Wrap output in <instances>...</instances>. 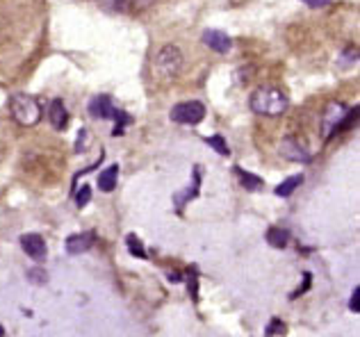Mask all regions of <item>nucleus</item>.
<instances>
[{
    "label": "nucleus",
    "mask_w": 360,
    "mask_h": 337,
    "mask_svg": "<svg viewBox=\"0 0 360 337\" xmlns=\"http://www.w3.org/2000/svg\"><path fill=\"white\" fill-rule=\"evenodd\" d=\"M249 105L260 117H281L288 110V96L276 87H258L249 98Z\"/></svg>",
    "instance_id": "nucleus-1"
},
{
    "label": "nucleus",
    "mask_w": 360,
    "mask_h": 337,
    "mask_svg": "<svg viewBox=\"0 0 360 337\" xmlns=\"http://www.w3.org/2000/svg\"><path fill=\"white\" fill-rule=\"evenodd\" d=\"M183 64H185V60H183V53L178 51V46L167 44L155 55L153 73H155V78H160L162 82H172L174 78L180 76V71H183Z\"/></svg>",
    "instance_id": "nucleus-2"
},
{
    "label": "nucleus",
    "mask_w": 360,
    "mask_h": 337,
    "mask_svg": "<svg viewBox=\"0 0 360 337\" xmlns=\"http://www.w3.org/2000/svg\"><path fill=\"white\" fill-rule=\"evenodd\" d=\"M9 114H12V119L18 126L32 128L41 121L44 110L39 103L32 96H27V93H14V96L9 98Z\"/></svg>",
    "instance_id": "nucleus-3"
},
{
    "label": "nucleus",
    "mask_w": 360,
    "mask_h": 337,
    "mask_svg": "<svg viewBox=\"0 0 360 337\" xmlns=\"http://www.w3.org/2000/svg\"><path fill=\"white\" fill-rule=\"evenodd\" d=\"M358 114L356 112H349V107L345 105V103H328L326 110H324V117H321V133H324V137H330L335 135L338 130H342L345 126H349L354 121V117Z\"/></svg>",
    "instance_id": "nucleus-4"
},
{
    "label": "nucleus",
    "mask_w": 360,
    "mask_h": 337,
    "mask_svg": "<svg viewBox=\"0 0 360 337\" xmlns=\"http://www.w3.org/2000/svg\"><path fill=\"white\" fill-rule=\"evenodd\" d=\"M169 117L180 126H198L205 119V105L201 100L178 103V105H174L172 112H169Z\"/></svg>",
    "instance_id": "nucleus-5"
},
{
    "label": "nucleus",
    "mask_w": 360,
    "mask_h": 337,
    "mask_svg": "<svg viewBox=\"0 0 360 337\" xmlns=\"http://www.w3.org/2000/svg\"><path fill=\"white\" fill-rule=\"evenodd\" d=\"M89 114L94 119H112L117 121V124H123L128 126L130 124V114H126V112L117 110L115 105H112V98L110 96H96L91 103H89Z\"/></svg>",
    "instance_id": "nucleus-6"
},
{
    "label": "nucleus",
    "mask_w": 360,
    "mask_h": 337,
    "mask_svg": "<svg viewBox=\"0 0 360 337\" xmlns=\"http://www.w3.org/2000/svg\"><path fill=\"white\" fill-rule=\"evenodd\" d=\"M203 44L214 53H229L233 48V39L221 30H205L203 32Z\"/></svg>",
    "instance_id": "nucleus-7"
},
{
    "label": "nucleus",
    "mask_w": 360,
    "mask_h": 337,
    "mask_svg": "<svg viewBox=\"0 0 360 337\" xmlns=\"http://www.w3.org/2000/svg\"><path fill=\"white\" fill-rule=\"evenodd\" d=\"M21 246L23 251L30 256L32 260L41 262L46 258V242L41 235H37V232H27V235L21 237Z\"/></svg>",
    "instance_id": "nucleus-8"
},
{
    "label": "nucleus",
    "mask_w": 360,
    "mask_h": 337,
    "mask_svg": "<svg viewBox=\"0 0 360 337\" xmlns=\"http://www.w3.org/2000/svg\"><path fill=\"white\" fill-rule=\"evenodd\" d=\"M94 242H96V235L94 232H80V235H71L66 239V251L71 253V256H80V253H87Z\"/></svg>",
    "instance_id": "nucleus-9"
},
{
    "label": "nucleus",
    "mask_w": 360,
    "mask_h": 337,
    "mask_svg": "<svg viewBox=\"0 0 360 337\" xmlns=\"http://www.w3.org/2000/svg\"><path fill=\"white\" fill-rule=\"evenodd\" d=\"M49 121L55 130H64L69 126V112H66L64 103L60 98L51 100V107H49Z\"/></svg>",
    "instance_id": "nucleus-10"
},
{
    "label": "nucleus",
    "mask_w": 360,
    "mask_h": 337,
    "mask_svg": "<svg viewBox=\"0 0 360 337\" xmlns=\"http://www.w3.org/2000/svg\"><path fill=\"white\" fill-rule=\"evenodd\" d=\"M117 180H119V164H112L108 166L105 171H101L98 176V187H101V192H115V187H117Z\"/></svg>",
    "instance_id": "nucleus-11"
},
{
    "label": "nucleus",
    "mask_w": 360,
    "mask_h": 337,
    "mask_svg": "<svg viewBox=\"0 0 360 337\" xmlns=\"http://www.w3.org/2000/svg\"><path fill=\"white\" fill-rule=\"evenodd\" d=\"M264 239H267V244L274 246V249H285L288 242H290V232L285 228H278V226H271L267 230V235H264Z\"/></svg>",
    "instance_id": "nucleus-12"
},
{
    "label": "nucleus",
    "mask_w": 360,
    "mask_h": 337,
    "mask_svg": "<svg viewBox=\"0 0 360 337\" xmlns=\"http://www.w3.org/2000/svg\"><path fill=\"white\" fill-rule=\"evenodd\" d=\"M235 173H238L242 187H246V192H258V190H262L264 183L260 180L258 176H253L251 171H244L242 166H235Z\"/></svg>",
    "instance_id": "nucleus-13"
},
{
    "label": "nucleus",
    "mask_w": 360,
    "mask_h": 337,
    "mask_svg": "<svg viewBox=\"0 0 360 337\" xmlns=\"http://www.w3.org/2000/svg\"><path fill=\"white\" fill-rule=\"evenodd\" d=\"M303 183V176L301 173H297V176H290L288 180H283L276 190H274V194L276 196H281V199H288V196L292 194V192H297V187Z\"/></svg>",
    "instance_id": "nucleus-14"
},
{
    "label": "nucleus",
    "mask_w": 360,
    "mask_h": 337,
    "mask_svg": "<svg viewBox=\"0 0 360 337\" xmlns=\"http://www.w3.org/2000/svg\"><path fill=\"white\" fill-rule=\"evenodd\" d=\"M283 153H285L288 157H290V160H297V162H308L310 160V155L306 153V151H303V148H299L297 146V142H292V139H290V142H285V144H283Z\"/></svg>",
    "instance_id": "nucleus-15"
},
{
    "label": "nucleus",
    "mask_w": 360,
    "mask_h": 337,
    "mask_svg": "<svg viewBox=\"0 0 360 337\" xmlns=\"http://www.w3.org/2000/svg\"><path fill=\"white\" fill-rule=\"evenodd\" d=\"M96 5L101 9H105V12L117 14V12H126V9H128V0H96Z\"/></svg>",
    "instance_id": "nucleus-16"
},
{
    "label": "nucleus",
    "mask_w": 360,
    "mask_h": 337,
    "mask_svg": "<svg viewBox=\"0 0 360 337\" xmlns=\"http://www.w3.org/2000/svg\"><path fill=\"white\" fill-rule=\"evenodd\" d=\"M126 242H128V251H130L135 258H141V260H144V258L148 256L146 249H144V244H141V239H139L137 235H128Z\"/></svg>",
    "instance_id": "nucleus-17"
},
{
    "label": "nucleus",
    "mask_w": 360,
    "mask_h": 337,
    "mask_svg": "<svg viewBox=\"0 0 360 337\" xmlns=\"http://www.w3.org/2000/svg\"><path fill=\"white\" fill-rule=\"evenodd\" d=\"M205 144L210 146V148H214V151L219 153V155H231L229 144H226V139H224L221 135H212V137H207V139H205Z\"/></svg>",
    "instance_id": "nucleus-18"
},
{
    "label": "nucleus",
    "mask_w": 360,
    "mask_h": 337,
    "mask_svg": "<svg viewBox=\"0 0 360 337\" xmlns=\"http://www.w3.org/2000/svg\"><path fill=\"white\" fill-rule=\"evenodd\" d=\"M264 333H267V335H285L288 326L283 324L281 319H271V324L267 326V329H264Z\"/></svg>",
    "instance_id": "nucleus-19"
},
{
    "label": "nucleus",
    "mask_w": 360,
    "mask_h": 337,
    "mask_svg": "<svg viewBox=\"0 0 360 337\" xmlns=\"http://www.w3.org/2000/svg\"><path fill=\"white\" fill-rule=\"evenodd\" d=\"M89 199H91V190L87 185L82 187V190H78V194H75V203L80 205V208H84V205L89 203Z\"/></svg>",
    "instance_id": "nucleus-20"
},
{
    "label": "nucleus",
    "mask_w": 360,
    "mask_h": 337,
    "mask_svg": "<svg viewBox=\"0 0 360 337\" xmlns=\"http://www.w3.org/2000/svg\"><path fill=\"white\" fill-rule=\"evenodd\" d=\"M27 276H30V278L34 280L37 285H44L46 280H49V276H46L44 271H39V269H32V271H27Z\"/></svg>",
    "instance_id": "nucleus-21"
},
{
    "label": "nucleus",
    "mask_w": 360,
    "mask_h": 337,
    "mask_svg": "<svg viewBox=\"0 0 360 337\" xmlns=\"http://www.w3.org/2000/svg\"><path fill=\"white\" fill-rule=\"evenodd\" d=\"M358 298H360V287L354 289V294H352V301H349V310L352 312H358L360 310V303H358Z\"/></svg>",
    "instance_id": "nucleus-22"
},
{
    "label": "nucleus",
    "mask_w": 360,
    "mask_h": 337,
    "mask_svg": "<svg viewBox=\"0 0 360 337\" xmlns=\"http://www.w3.org/2000/svg\"><path fill=\"white\" fill-rule=\"evenodd\" d=\"M301 3H306L308 7H315V9H319V7L328 5V0H301Z\"/></svg>",
    "instance_id": "nucleus-23"
},
{
    "label": "nucleus",
    "mask_w": 360,
    "mask_h": 337,
    "mask_svg": "<svg viewBox=\"0 0 360 337\" xmlns=\"http://www.w3.org/2000/svg\"><path fill=\"white\" fill-rule=\"evenodd\" d=\"M137 5V9H144V7H148L150 3H153V0H128V5Z\"/></svg>",
    "instance_id": "nucleus-24"
},
{
    "label": "nucleus",
    "mask_w": 360,
    "mask_h": 337,
    "mask_svg": "<svg viewBox=\"0 0 360 337\" xmlns=\"http://www.w3.org/2000/svg\"><path fill=\"white\" fill-rule=\"evenodd\" d=\"M0 335H5V331H3V329H0Z\"/></svg>",
    "instance_id": "nucleus-25"
}]
</instances>
